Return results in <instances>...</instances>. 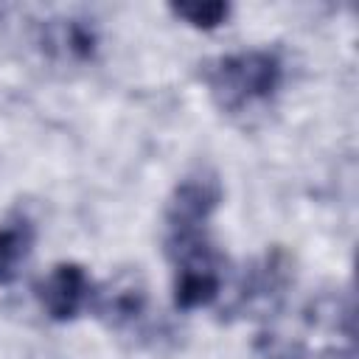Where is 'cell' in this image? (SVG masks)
Returning a JSON list of instances; mask_svg holds the SVG:
<instances>
[{
    "label": "cell",
    "mask_w": 359,
    "mask_h": 359,
    "mask_svg": "<svg viewBox=\"0 0 359 359\" xmlns=\"http://www.w3.org/2000/svg\"><path fill=\"white\" fill-rule=\"evenodd\" d=\"M283 67L269 50H241L219 59L208 70L213 101L224 112H238L255 101H266L280 87Z\"/></svg>",
    "instance_id": "obj_1"
},
{
    "label": "cell",
    "mask_w": 359,
    "mask_h": 359,
    "mask_svg": "<svg viewBox=\"0 0 359 359\" xmlns=\"http://www.w3.org/2000/svg\"><path fill=\"white\" fill-rule=\"evenodd\" d=\"M168 247H171V255L177 258L174 306L182 311H191L213 303L222 292L224 258L202 236L168 241Z\"/></svg>",
    "instance_id": "obj_2"
},
{
    "label": "cell",
    "mask_w": 359,
    "mask_h": 359,
    "mask_svg": "<svg viewBox=\"0 0 359 359\" xmlns=\"http://www.w3.org/2000/svg\"><path fill=\"white\" fill-rule=\"evenodd\" d=\"M222 202V185L213 174H194L185 177L165 208V222H168V241H182V238H194L202 236V224L208 222V216L216 210V205Z\"/></svg>",
    "instance_id": "obj_3"
},
{
    "label": "cell",
    "mask_w": 359,
    "mask_h": 359,
    "mask_svg": "<svg viewBox=\"0 0 359 359\" xmlns=\"http://www.w3.org/2000/svg\"><path fill=\"white\" fill-rule=\"evenodd\" d=\"M90 300V278L79 264H59L39 283V303L56 323L73 320Z\"/></svg>",
    "instance_id": "obj_4"
},
{
    "label": "cell",
    "mask_w": 359,
    "mask_h": 359,
    "mask_svg": "<svg viewBox=\"0 0 359 359\" xmlns=\"http://www.w3.org/2000/svg\"><path fill=\"white\" fill-rule=\"evenodd\" d=\"M292 280V261L283 250H272L264 261L252 264L247 269L244 286H241V303L244 309H258V311H272L280 297L283 289Z\"/></svg>",
    "instance_id": "obj_5"
},
{
    "label": "cell",
    "mask_w": 359,
    "mask_h": 359,
    "mask_svg": "<svg viewBox=\"0 0 359 359\" xmlns=\"http://www.w3.org/2000/svg\"><path fill=\"white\" fill-rule=\"evenodd\" d=\"M146 309V286L137 272H121L95 297V311L109 325H126Z\"/></svg>",
    "instance_id": "obj_6"
},
{
    "label": "cell",
    "mask_w": 359,
    "mask_h": 359,
    "mask_svg": "<svg viewBox=\"0 0 359 359\" xmlns=\"http://www.w3.org/2000/svg\"><path fill=\"white\" fill-rule=\"evenodd\" d=\"M34 230L28 222H8L0 227V283H11L31 255Z\"/></svg>",
    "instance_id": "obj_7"
},
{
    "label": "cell",
    "mask_w": 359,
    "mask_h": 359,
    "mask_svg": "<svg viewBox=\"0 0 359 359\" xmlns=\"http://www.w3.org/2000/svg\"><path fill=\"white\" fill-rule=\"evenodd\" d=\"M53 45H59V50L70 59H87L95 50V34L90 25L67 20V22L48 28V48H53Z\"/></svg>",
    "instance_id": "obj_8"
},
{
    "label": "cell",
    "mask_w": 359,
    "mask_h": 359,
    "mask_svg": "<svg viewBox=\"0 0 359 359\" xmlns=\"http://www.w3.org/2000/svg\"><path fill=\"white\" fill-rule=\"evenodd\" d=\"M171 11L185 22H191L194 28H216L227 20L230 6L227 3H177L171 6Z\"/></svg>",
    "instance_id": "obj_9"
}]
</instances>
